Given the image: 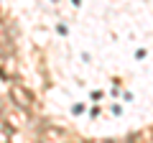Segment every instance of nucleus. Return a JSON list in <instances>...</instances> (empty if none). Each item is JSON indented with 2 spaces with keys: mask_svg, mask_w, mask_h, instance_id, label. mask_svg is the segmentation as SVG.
Masks as SVG:
<instances>
[{
  "mask_svg": "<svg viewBox=\"0 0 153 143\" xmlns=\"http://www.w3.org/2000/svg\"><path fill=\"white\" fill-rule=\"evenodd\" d=\"M10 100L21 107V110H31L33 105H36V97H33L23 84H13V87H10Z\"/></svg>",
  "mask_w": 153,
  "mask_h": 143,
  "instance_id": "1",
  "label": "nucleus"
},
{
  "mask_svg": "<svg viewBox=\"0 0 153 143\" xmlns=\"http://www.w3.org/2000/svg\"><path fill=\"white\" fill-rule=\"evenodd\" d=\"M151 133H153V130H151Z\"/></svg>",
  "mask_w": 153,
  "mask_h": 143,
  "instance_id": "3",
  "label": "nucleus"
},
{
  "mask_svg": "<svg viewBox=\"0 0 153 143\" xmlns=\"http://www.w3.org/2000/svg\"><path fill=\"white\" fill-rule=\"evenodd\" d=\"M38 136H41V141H44V143H61L66 138V130H64V128H59V125H44Z\"/></svg>",
  "mask_w": 153,
  "mask_h": 143,
  "instance_id": "2",
  "label": "nucleus"
}]
</instances>
